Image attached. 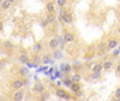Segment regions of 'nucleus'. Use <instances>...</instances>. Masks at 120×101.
<instances>
[{"instance_id":"nucleus-12","label":"nucleus","mask_w":120,"mask_h":101,"mask_svg":"<svg viewBox=\"0 0 120 101\" xmlns=\"http://www.w3.org/2000/svg\"><path fill=\"white\" fill-rule=\"evenodd\" d=\"M70 88H71V90H72L73 93H77L78 90H81V84H79L78 82H73Z\"/></svg>"},{"instance_id":"nucleus-33","label":"nucleus","mask_w":120,"mask_h":101,"mask_svg":"<svg viewBox=\"0 0 120 101\" xmlns=\"http://www.w3.org/2000/svg\"><path fill=\"white\" fill-rule=\"evenodd\" d=\"M118 34L120 35V25H119V28H118Z\"/></svg>"},{"instance_id":"nucleus-34","label":"nucleus","mask_w":120,"mask_h":101,"mask_svg":"<svg viewBox=\"0 0 120 101\" xmlns=\"http://www.w3.org/2000/svg\"><path fill=\"white\" fill-rule=\"evenodd\" d=\"M3 1H4V0H0V5H1V3H3Z\"/></svg>"},{"instance_id":"nucleus-30","label":"nucleus","mask_w":120,"mask_h":101,"mask_svg":"<svg viewBox=\"0 0 120 101\" xmlns=\"http://www.w3.org/2000/svg\"><path fill=\"white\" fill-rule=\"evenodd\" d=\"M35 49H36L37 52H38V50L41 49V46H40V45H36V46H35Z\"/></svg>"},{"instance_id":"nucleus-8","label":"nucleus","mask_w":120,"mask_h":101,"mask_svg":"<svg viewBox=\"0 0 120 101\" xmlns=\"http://www.w3.org/2000/svg\"><path fill=\"white\" fill-rule=\"evenodd\" d=\"M13 99L17 100V101L23 100V99H24V93L22 92V90H18V89H17V92H15V94H13Z\"/></svg>"},{"instance_id":"nucleus-4","label":"nucleus","mask_w":120,"mask_h":101,"mask_svg":"<svg viewBox=\"0 0 120 101\" xmlns=\"http://www.w3.org/2000/svg\"><path fill=\"white\" fill-rule=\"evenodd\" d=\"M34 92L37 93V94L43 93V92H45V84H43L42 82H37V83H35V85H34Z\"/></svg>"},{"instance_id":"nucleus-3","label":"nucleus","mask_w":120,"mask_h":101,"mask_svg":"<svg viewBox=\"0 0 120 101\" xmlns=\"http://www.w3.org/2000/svg\"><path fill=\"white\" fill-rule=\"evenodd\" d=\"M118 40L116 39H114V37H112V39H108V41H107V43H106V46H107V48L108 49H114L116 46H118Z\"/></svg>"},{"instance_id":"nucleus-10","label":"nucleus","mask_w":120,"mask_h":101,"mask_svg":"<svg viewBox=\"0 0 120 101\" xmlns=\"http://www.w3.org/2000/svg\"><path fill=\"white\" fill-rule=\"evenodd\" d=\"M112 66H113V62H111L109 59L103 62V70H106V71H109L112 69Z\"/></svg>"},{"instance_id":"nucleus-20","label":"nucleus","mask_w":120,"mask_h":101,"mask_svg":"<svg viewBox=\"0 0 120 101\" xmlns=\"http://www.w3.org/2000/svg\"><path fill=\"white\" fill-rule=\"evenodd\" d=\"M67 3V0H56V4L60 6V7H64Z\"/></svg>"},{"instance_id":"nucleus-15","label":"nucleus","mask_w":120,"mask_h":101,"mask_svg":"<svg viewBox=\"0 0 120 101\" xmlns=\"http://www.w3.org/2000/svg\"><path fill=\"white\" fill-rule=\"evenodd\" d=\"M105 53H106V48H105V46H103V45L98 46V49H97V54H98V55H103Z\"/></svg>"},{"instance_id":"nucleus-6","label":"nucleus","mask_w":120,"mask_h":101,"mask_svg":"<svg viewBox=\"0 0 120 101\" xmlns=\"http://www.w3.org/2000/svg\"><path fill=\"white\" fill-rule=\"evenodd\" d=\"M11 87L13 89H21L23 87V83H22V79H13L12 81V83H11Z\"/></svg>"},{"instance_id":"nucleus-27","label":"nucleus","mask_w":120,"mask_h":101,"mask_svg":"<svg viewBox=\"0 0 120 101\" xmlns=\"http://www.w3.org/2000/svg\"><path fill=\"white\" fill-rule=\"evenodd\" d=\"M33 59L35 60V63H38V62H40V57H38V55H35Z\"/></svg>"},{"instance_id":"nucleus-32","label":"nucleus","mask_w":120,"mask_h":101,"mask_svg":"<svg viewBox=\"0 0 120 101\" xmlns=\"http://www.w3.org/2000/svg\"><path fill=\"white\" fill-rule=\"evenodd\" d=\"M10 1H11V3H12V4H15V3H16V1H17V0H10Z\"/></svg>"},{"instance_id":"nucleus-14","label":"nucleus","mask_w":120,"mask_h":101,"mask_svg":"<svg viewBox=\"0 0 120 101\" xmlns=\"http://www.w3.org/2000/svg\"><path fill=\"white\" fill-rule=\"evenodd\" d=\"M47 21H48L49 24H54V22H55V16H54V13H49L48 17H47Z\"/></svg>"},{"instance_id":"nucleus-7","label":"nucleus","mask_w":120,"mask_h":101,"mask_svg":"<svg viewBox=\"0 0 120 101\" xmlns=\"http://www.w3.org/2000/svg\"><path fill=\"white\" fill-rule=\"evenodd\" d=\"M102 70H103V64L97 63V64H95V65L91 67V72H101Z\"/></svg>"},{"instance_id":"nucleus-21","label":"nucleus","mask_w":120,"mask_h":101,"mask_svg":"<svg viewBox=\"0 0 120 101\" xmlns=\"http://www.w3.org/2000/svg\"><path fill=\"white\" fill-rule=\"evenodd\" d=\"M100 77H101V72H93V75H91V78H94V79H97Z\"/></svg>"},{"instance_id":"nucleus-23","label":"nucleus","mask_w":120,"mask_h":101,"mask_svg":"<svg viewBox=\"0 0 120 101\" xmlns=\"http://www.w3.org/2000/svg\"><path fill=\"white\" fill-rule=\"evenodd\" d=\"M48 24H49V23H48L47 19H43V21L41 22V25H42L43 28H47V27H48Z\"/></svg>"},{"instance_id":"nucleus-11","label":"nucleus","mask_w":120,"mask_h":101,"mask_svg":"<svg viewBox=\"0 0 120 101\" xmlns=\"http://www.w3.org/2000/svg\"><path fill=\"white\" fill-rule=\"evenodd\" d=\"M58 46H59V40L58 39H52L51 41H49V47L52 49H56Z\"/></svg>"},{"instance_id":"nucleus-2","label":"nucleus","mask_w":120,"mask_h":101,"mask_svg":"<svg viewBox=\"0 0 120 101\" xmlns=\"http://www.w3.org/2000/svg\"><path fill=\"white\" fill-rule=\"evenodd\" d=\"M55 95H56L59 99H66V100L71 99V95H68L63 88H56V89H55Z\"/></svg>"},{"instance_id":"nucleus-24","label":"nucleus","mask_w":120,"mask_h":101,"mask_svg":"<svg viewBox=\"0 0 120 101\" xmlns=\"http://www.w3.org/2000/svg\"><path fill=\"white\" fill-rule=\"evenodd\" d=\"M19 74H21L22 76H24V75L26 74V69H24V67H21V69H19Z\"/></svg>"},{"instance_id":"nucleus-25","label":"nucleus","mask_w":120,"mask_h":101,"mask_svg":"<svg viewBox=\"0 0 120 101\" xmlns=\"http://www.w3.org/2000/svg\"><path fill=\"white\" fill-rule=\"evenodd\" d=\"M115 99H120V88H118L116 90H115Z\"/></svg>"},{"instance_id":"nucleus-1","label":"nucleus","mask_w":120,"mask_h":101,"mask_svg":"<svg viewBox=\"0 0 120 101\" xmlns=\"http://www.w3.org/2000/svg\"><path fill=\"white\" fill-rule=\"evenodd\" d=\"M61 18L63 21L66 23V24H72V15L68 11H66V10H61Z\"/></svg>"},{"instance_id":"nucleus-31","label":"nucleus","mask_w":120,"mask_h":101,"mask_svg":"<svg viewBox=\"0 0 120 101\" xmlns=\"http://www.w3.org/2000/svg\"><path fill=\"white\" fill-rule=\"evenodd\" d=\"M1 30H3V22L0 21V31H1Z\"/></svg>"},{"instance_id":"nucleus-29","label":"nucleus","mask_w":120,"mask_h":101,"mask_svg":"<svg viewBox=\"0 0 120 101\" xmlns=\"http://www.w3.org/2000/svg\"><path fill=\"white\" fill-rule=\"evenodd\" d=\"M119 52H120L119 49H115L114 52H113V55H118V54H119Z\"/></svg>"},{"instance_id":"nucleus-5","label":"nucleus","mask_w":120,"mask_h":101,"mask_svg":"<svg viewBox=\"0 0 120 101\" xmlns=\"http://www.w3.org/2000/svg\"><path fill=\"white\" fill-rule=\"evenodd\" d=\"M64 41L66 43H72L75 42V35L72 33H70V31H66L65 35H64Z\"/></svg>"},{"instance_id":"nucleus-16","label":"nucleus","mask_w":120,"mask_h":101,"mask_svg":"<svg viewBox=\"0 0 120 101\" xmlns=\"http://www.w3.org/2000/svg\"><path fill=\"white\" fill-rule=\"evenodd\" d=\"M71 78H72L73 82H79V81L82 79V76H81V75H78V74H75V75H72Z\"/></svg>"},{"instance_id":"nucleus-9","label":"nucleus","mask_w":120,"mask_h":101,"mask_svg":"<svg viewBox=\"0 0 120 101\" xmlns=\"http://www.w3.org/2000/svg\"><path fill=\"white\" fill-rule=\"evenodd\" d=\"M46 8H47V11H48L49 13H54V11H55V6H54L53 1H48V3L46 4Z\"/></svg>"},{"instance_id":"nucleus-18","label":"nucleus","mask_w":120,"mask_h":101,"mask_svg":"<svg viewBox=\"0 0 120 101\" xmlns=\"http://www.w3.org/2000/svg\"><path fill=\"white\" fill-rule=\"evenodd\" d=\"M49 97V94L46 92V90H45V92L43 93H41V96H40V100H47Z\"/></svg>"},{"instance_id":"nucleus-26","label":"nucleus","mask_w":120,"mask_h":101,"mask_svg":"<svg viewBox=\"0 0 120 101\" xmlns=\"http://www.w3.org/2000/svg\"><path fill=\"white\" fill-rule=\"evenodd\" d=\"M65 70H66L65 72H71V66H68V65H66V66H65Z\"/></svg>"},{"instance_id":"nucleus-22","label":"nucleus","mask_w":120,"mask_h":101,"mask_svg":"<svg viewBox=\"0 0 120 101\" xmlns=\"http://www.w3.org/2000/svg\"><path fill=\"white\" fill-rule=\"evenodd\" d=\"M4 47H5V48H10V49H11L13 46H12V43L10 42V41H5V43H4Z\"/></svg>"},{"instance_id":"nucleus-17","label":"nucleus","mask_w":120,"mask_h":101,"mask_svg":"<svg viewBox=\"0 0 120 101\" xmlns=\"http://www.w3.org/2000/svg\"><path fill=\"white\" fill-rule=\"evenodd\" d=\"M19 60H21L22 63H28L29 62V58L26 54H21V57H19Z\"/></svg>"},{"instance_id":"nucleus-19","label":"nucleus","mask_w":120,"mask_h":101,"mask_svg":"<svg viewBox=\"0 0 120 101\" xmlns=\"http://www.w3.org/2000/svg\"><path fill=\"white\" fill-rule=\"evenodd\" d=\"M72 83H73L72 78H66V79H64V84H66V85H68V87H71Z\"/></svg>"},{"instance_id":"nucleus-13","label":"nucleus","mask_w":120,"mask_h":101,"mask_svg":"<svg viewBox=\"0 0 120 101\" xmlns=\"http://www.w3.org/2000/svg\"><path fill=\"white\" fill-rule=\"evenodd\" d=\"M11 1L10 0H4V1L1 3V5H0V7H1V10H7L10 6H11Z\"/></svg>"},{"instance_id":"nucleus-28","label":"nucleus","mask_w":120,"mask_h":101,"mask_svg":"<svg viewBox=\"0 0 120 101\" xmlns=\"http://www.w3.org/2000/svg\"><path fill=\"white\" fill-rule=\"evenodd\" d=\"M116 72H118V74L120 75V63H119V64L116 65Z\"/></svg>"}]
</instances>
